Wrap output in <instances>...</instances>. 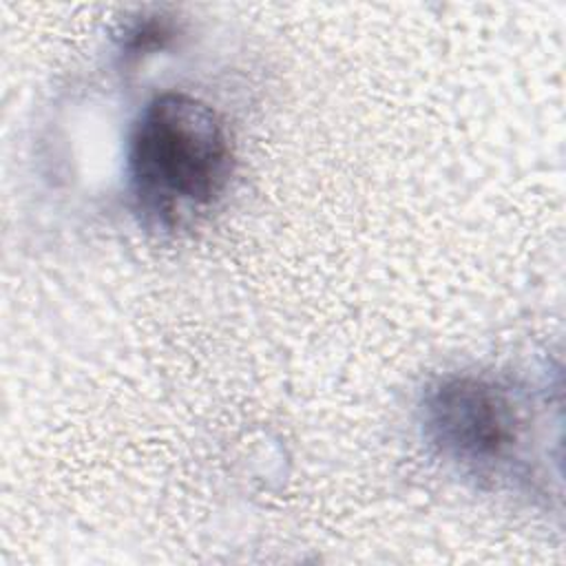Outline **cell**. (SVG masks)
Returning <instances> with one entry per match:
<instances>
[{
  "label": "cell",
  "instance_id": "cell-1",
  "mask_svg": "<svg viewBox=\"0 0 566 566\" xmlns=\"http://www.w3.org/2000/svg\"><path fill=\"white\" fill-rule=\"evenodd\" d=\"M126 170L142 221L177 230L223 195L232 172L228 128L203 99L159 93L133 124Z\"/></svg>",
  "mask_w": 566,
  "mask_h": 566
},
{
  "label": "cell",
  "instance_id": "cell-2",
  "mask_svg": "<svg viewBox=\"0 0 566 566\" xmlns=\"http://www.w3.org/2000/svg\"><path fill=\"white\" fill-rule=\"evenodd\" d=\"M524 424L511 387L484 376H442L422 396L424 438L442 458L475 473L513 462Z\"/></svg>",
  "mask_w": 566,
  "mask_h": 566
}]
</instances>
